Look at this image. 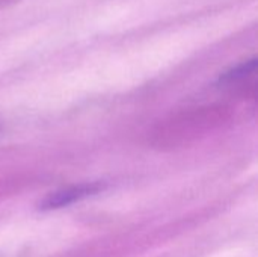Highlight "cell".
<instances>
[{
    "label": "cell",
    "mask_w": 258,
    "mask_h": 257,
    "mask_svg": "<svg viewBox=\"0 0 258 257\" xmlns=\"http://www.w3.org/2000/svg\"><path fill=\"white\" fill-rule=\"evenodd\" d=\"M230 118L225 106H200L184 109L160 121L151 132L150 141L156 145H183L200 141L219 129Z\"/></svg>",
    "instance_id": "cell-1"
},
{
    "label": "cell",
    "mask_w": 258,
    "mask_h": 257,
    "mask_svg": "<svg viewBox=\"0 0 258 257\" xmlns=\"http://www.w3.org/2000/svg\"><path fill=\"white\" fill-rule=\"evenodd\" d=\"M103 189L101 183H82V185H74L68 186L59 191H54L48 194L39 204V209L42 211H53L59 209L68 204H73L76 201H80L86 197H91Z\"/></svg>",
    "instance_id": "cell-2"
},
{
    "label": "cell",
    "mask_w": 258,
    "mask_h": 257,
    "mask_svg": "<svg viewBox=\"0 0 258 257\" xmlns=\"http://www.w3.org/2000/svg\"><path fill=\"white\" fill-rule=\"evenodd\" d=\"M255 74H257V59L246 61L236 68H231L221 77V85L224 88L246 91L248 88H255Z\"/></svg>",
    "instance_id": "cell-3"
},
{
    "label": "cell",
    "mask_w": 258,
    "mask_h": 257,
    "mask_svg": "<svg viewBox=\"0 0 258 257\" xmlns=\"http://www.w3.org/2000/svg\"><path fill=\"white\" fill-rule=\"evenodd\" d=\"M15 2H17V0H0V9L9 6V5H12V3H15Z\"/></svg>",
    "instance_id": "cell-4"
}]
</instances>
